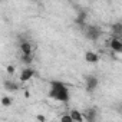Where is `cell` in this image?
Listing matches in <instances>:
<instances>
[{
	"mask_svg": "<svg viewBox=\"0 0 122 122\" xmlns=\"http://www.w3.org/2000/svg\"><path fill=\"white\" fill-rule=\"evenodd\" d=\"M50 96L55 101H60V102H66L69 99V89L65 83L62 82H53L52 88H50Z\"/></svg>",
	"mask_w": 122,
	"mask_h": 122,
	"instance_id": "1",
	"label": "cell"
},
{
	"mask_svg": "<svg viewBox=\"0 0 122 122\" xmlns=\"http://www.w3.org/2000/svg\"><path fill=\"white\" fill-rule=\"evenodd\" d=\"M33 75H35V71H33L30 66H26L25 69H22V72H20V75H19V81L23 82V83H26V82H29V81L33 78Z\"/></svg>",
	"mask_w": 122,
	"mask_h": 122,
	"instance_id": "2",
	"label": "cell"
},
{
	"mask_svg": "<svg viewBox=\"0 0 122 122\" xmlns=\"http://www.w3.org/2000/svg\"><path fill=\"white\" fill-rule=\"evenodd\" d=\"M98 83H99V81L95 76H88V79H86V89L92 92V91H95L98 88Z\"/></svg>",
	"mask_w": 122,
	"mask_h": 122,
	"instance_id": "3",
	"label": "cell"
},
{
	"mask_svg": "<svg viewBox=\"0 0 122 122\" xmlns=\"http://www.w3.org/2000/svg\"><path fill=\"white\" fill-rule=\"evenodd\" d=\"M111 49H112L113 52H116V53L122 52V42H121L119 37H113V39L111 40Z\"/></svg>",
	"mask_w": 122,
	"mask_h": 122,
	"instance_id": "4",
	"label": "cell"
},
{
	"mask_svg": "<svg viewBox=\"0 0 122 122\" xmlns=\"http://www.w3.org/2000/svg\"><path fill=\"white\" fill-rule=\"evenodd\" d=\"M71 118H72V122H73V121H78V122L85 121V116H82L78 111H72V112H71Z\"/></svg>",
	"mask_w": 122,
	"mask_h": 122,
	"instance_id": "5",
	"label": "cell"
},
{
	"mask_svg": "<svg viewBox=\"0 0 122 122\" xmlns=\"http://www.w3.org/2000/svg\"><path fill=\"white\" fill-rule=\"evenodd\" d=\"M98 55H95L93 52H88L86 53V60L88 62H91V63H95V62H98Z\"/></svg>",
	"mask_w": 122,
	"mask_h": 122,
	"instance_id": "6",
	"label": "cell"
},
{
	"mask_svg": "<svg viewBox=\"0 0 122 122\" xmlns=\"http://www.w3.org/2000/svg\"><path fill=\"white\" fill-rule=\"evenodd\" d=\"M6 88H7L9 91H15V89L17 88V83H16V82H7V83H6Z\"/></svg>",
	"mask_w": 122,
	"mask_h": 122,
	"instance_id": "7",
	"label": "cell"
},
{
	"mask_svg": "<svg viewBox=\"0 0 122 122\" xmlns=\"http://www.w3.org/2000/svg\"><path fill=\"white\" fill-rule=\"evenodd\" d=\"M2 103H3L5 106H9V105H12V98H9V96H5V98H2Z\"/></svg>",
	"mask_w": 122,
	"mask_h": 122,
	"instance_id": "8",
	"label": "cell"
},
{
	"mask_svg": "<svg viewBox=\"0 0 122 122\" xmlns=\"http://www.w3.org/2000/svg\"><path fill=\"white\" fill-rule=\"evenodd\" d=\"M60 119H62V121H63V122H65V121H68V122H72V118H71V115H66V116H65V115H63V116H62V118H60Z\"/></svg>",
	"mask_w": 122,
	"mask_h": 122,
	"instance_id": "9",
	"label": "cell"
}]
</instances>
